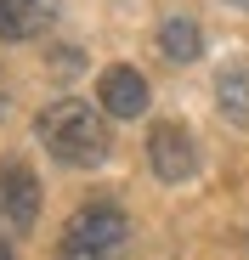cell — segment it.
Listing matches in <instances>:
<instances>
[{"label":"cell","mask_w":249,"mask_h":260,"mask_svg":"<svg viewBox=\"0 0 249 260\" xmlns=\"http://www.w3.org/2000/svg\"><path fill=\"white\" fill-rule=\"evenodd\" d=\"M34 136H40V147H46L57 164H68V170H97L108 158V147H113L102 113L91 102H74V96H63V102H51L46 113H40L34 119Z\"/></svg>","instance_id":"6da1fadb"},{"label":"cell","mask_w":249,"mask_h":260,"mask_svg":"<svg viewBox=\"0 0 249 260\" xmlns=\"http://www.w3.org/2000/svg\"><path fill=\"white\" fill-rule=\"evenodd\" d=\"M124 238H131V221H124L119 204H79L63 226V243H57V260H119Z\"/></svg>","instance_id":"7a4b0ae2"},{"label":"cell","mask_w":249,"mask_h":260,"mask_svg":"<svg viewBox=\"0 0 249 260\" xmlns=\"http://www.w3.org/2000/svg\"><path fill=\"white\" fill-rule=\"evenodd\" d=\"M147 164H153V176L159 181H187L193 170H198V147L187 136V124H153L147 130Z\"/></svg>","instance_id":"3957f363"},{"label":"cell","mask_w":249,"mask_h":260,"mask_svg":"<svg viewBox=\"0 0 249 260\" xmlns=\"http://www.w3.org/2000/svg\"><path fill=\"white\" fill-rule=\"evenodd\" d=\"M34 215H40V181H34V170L23 158H6V164H0V226L28 232Z\"/></svg>","instance_id":"277c9868"},{"label":"cell","mask_w":249,"mask_h":260,"mask_svg":"<svg viewBox=\"0 0 249 260\" xmlns=\"http://www.w3.org/2000/svg\"><path fill=\"white\" fill-rule=\"evenodd\" d=\"M97 102H102L108 119H136V113H147V79H142L136 68L113 62V68H102V79H97Z\"/></svg>","instance_id":"5b68a950"},{"label":"cell","mask_w":249,"mask_h":260,"mask_svg":"<svg viewBox=\"0 0 249 260\" xmlns=\"http://www.w3.org/2000/svg\"><path fill=\"white\" fill-rule=\"evenodd\" d=\"M57 17V0H0V40H34Z\"/></svg>","instance_id":"8992f818"},{"label":"cell","mask_w":249,"mask_h":260,"mask_svg":"<svg viewBox=\"0 0 249 260\" xmlns=\"http://www.w3.org/2000/svg\"><path fill=\"white\" fill-rule=\"evenodd\" d=\"M159 51L170 62H198L204 57V28L193 17H164L159 23Z\"/></svg>","instance_id":"52a82bcc"},{"label":"cell","mask_w":249,"mask_h":260,"mask_svg":"<svg viewBox=\"0 0 249 260\" xmlns=\"http://www.w3.org/2000/svg\"><path fill=\"white\" fill-rule=\"evenodd\" d=\"M215 108H221L227 124L249 130V68H227V74L215 79Z\"/></svg>","instance_id":"ba28073f"},{"label":"cell","mask_w":249,"mask_h":260,"mask_svg":"<svg viewBox=\"0 0 249 260\" xmlns=\"http://www.w3.org/2000/svg\"><path fill=\"white\" fill-rule=\"evenodd\" d=\"M51 68H57V74H79V51H74V46H57V51H51Z\"/></svg>","instance_id":"9c48e42d"},{"label":"cell","mask_w":249,"mask_h":260,"mask_svg":"<svg viewBox=\"0 0 249 260\" xmlns=\"http://www.w3.org/2000/svg\"><path fill=\"white\" fill-rule=\"evenodd\" d=\"M12 113V85H6V74H0V119Z\"/></svg>","instance_id":"30bf717a"},{"label":"cell","mask_w":249,"mask_h":260,"mask_svg":"<svg viewBox=\"0 0 249 260\" xmlns=\"http://www.w3.org/2000/svg\"><path fill=\"white\" fill-rule=\"evenodd\" d=\"M0 260H17V254H12V243H6V238H0Z\"/></svg>","instance_id":"8fae6325"},{"label":"cell","mask_w":249,"mask_h":260,"mask_svg":"<svg viewBox=\"0 0 249 260\" xmlns=\"http://www.w3.org/2000/svg\"><path fill=\"white\" fill-rule=\"evenodd\" d=\"M227 6H238V12H249V0H227Z\"/></svg>","instance_id":"7c38bea8"}]
</instances>
